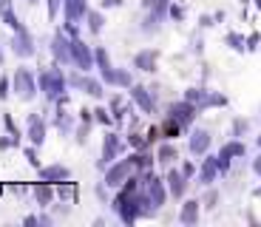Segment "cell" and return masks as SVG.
<instances>
[{
    "label": "cell",
    "instance_id": "8992f818",
    "mask_svg": "<svg viewBox=\"0 0 261 227\" xmlns=\"http://www.w3.org/2000/svg\"><path fill=\"white\" fill-rule=\"evenodd\" d=\"M40 179H43V182H51V185H57V182L68 179V168H63V165H51V168H43V170H40Z\"/></svg>",
    "mask_w": 261,
    "mask_h": 227
},
{
    "label": "cell",
    "instance_id": "d4e9b609",
    "mask_svg": "<svg viewBox=\"0 0 261 227\" xmlns=\"http://www.w3.org/2000/svg\"><path fill=\"white\" fill-rule=\"evenodd\" d=\"M94 114H97V119H99L102 125H108V122H111V117H108V111H105V108H97Z\"/></svg>",
    "mask_w": 261,
    "mask_h": 227
},
{
    "label": "cell",
    "instance_id": "8d00e7d4",
    "mask_svg": "<svg viewBox=\"0 0 261 227\" xmlns=\"http://www.w3.org/2000/svg\"><path fill=\"white\" fill-rule=\"evenodd\" d=\"M0 63H3V54H0Z\"/></svg>",
    "mask_w": 261,
    "mask_h": 227
},
{
    "label": "cell",
    "instance_id": "6da1fadb",
    "mask_svg": "<svg viewBox=\"0 0 261 227\" xmlns=\"http://www.w3.org/2000/svg\"><path fill=\"white\" fill-rule=\"evenodd\" d=\"M71 52H74V63L83 68V71H88V68H94V60H91V52L85 48V43H80V40H74L71 43Z\"/></svg>",
    "mask_w": 261,
    "mask_h": 227
},
{
    "label": "cell",
    "instance_id": "836d02e7",
    "mask_svg": "<svg viewBox=\"0 0 261 227\" xmlns=\"http://www.w3.org/2000/svg\"><path fill=\"white\" fill-rule=\"evenodd\" d=\"M253 170H255V173L261 176V156H258V159H255V162H253Z\"/></svg>",
    "mask_w": 261,
    "mask_h": 227
},
{
    "label": "cell",
    "instance_id": "8fae6325",
    "mask_svg": "<svg viewBox=\"0 0 261 227\" xmlns=\"http://www.w3.org/2000/svg\"><path fill=\"white\" fill-rule=\"evenodd\" d=\"M130 168H134V162H130V159H128V162H119L117 168H111V170H108L105 182H108V185H119V182L125 179V173H128Z\"/></svg>",
    "mask_w": 261,
    "mask_h": 227
},
{
    "label": "cell",
    "instance_id": "44dd1931",
    "mask_svg": "<svg viewBox=\"0 0 261 227\" xmlns=\"http://www.w3.org/2000/svg\"><path fill=\"white\" fill-rule=\"evenodd\" d=\"M222 154L224 156H244V145L242 142H230V145H224V148H222Z\"/></svg>",
    "mask_w": 261,
    "mask_h": 227
},
{
    "label": "cell",
    "instance_id": "e0dca14e",
    "mask_svg": "<svg viewBox=\"0 0 261 227\" xmlns=\"http://www.w3.org/2000/svg\"><path fill=\"white\" fill-rule=\"evenodd\" d=\"M196 216H199V201H188L182 210V216H179V221H185V224H193Z\"/></svg>",
    "mask_w": 261,
    "mask_h": 227
},
{
    "label": "cell",
    "instance_id": "484cf974",
    "mask_svg": "<svg viewBox=\"0 0 261 227\" xmlns=\"http://www.w3.org/2000/svg\"><path fill=\"white\" fill-rule=\"evenodd\" d=\"M6 97H9V80L3 77L0 80V99H6Z\"/></svg>",
    "mask_w": 261,
    "mask_h": 227
},
{
    "label": "cell",
    "instance_id": "4316f807",
    "mask_svg": "<svg viewBox=\"0 0 261 227\" xmlns=\"http://www.w3.org/2000/svg\"><path fill=\"white\" fill-rule=\"evenodd\" d=\"M26 159H29V162H32V165H34V168H40V159H37V154H34V150H32V148H29V150H26Z\"/></svg>",
    "mask_w": 261,
    "mask_h": 227
},
{
    "label": "cell",
    "instance_id": "1f68e13d",
    "mask_svg": "<svg viewBox=\"0 0 261 227\" xmlns=\"http://www.w3.org/2000/svg\"><path fill=\"white\" fill-rule=\"evenodd\" d=\"M242 131H247V122H242V119H239V122H236V134H242Z\"/></svg>",
    "mask_w": 261,
    "mask_h": 227
},
{
    "label": "cell",
    "instance_id": "d6986e66",
    "mask_svg": "<svg viewBox=\"0 0 261 227\" xmlns=\"http://www.w3.org/2000/svg\"><path fill=\"white\" fill-rule=\"evenodd\" d=\"M150 201L156 205V208H162V201H165V190H162V182L153 176V185H150Z\"/></svg>",
    "mask_w": 261,
    "mask_h": 227
},
{
    "label": "cell",
    "instance_id": "cb8c5ba5",
    "mask_svg": "<svg viewBox=\"0 0 261 227\" xmlns=\"http://www.w3.org/2000/svg\"><path fill=\"white\" fill-rule=\"evenodd\" d=\"M227 43L233 45L236 52H242V48H244V45H242V37H239V34H230V37H227Z\"/></svg>",
    "mask_w": 261,
    "mask_h": 227
},
{
    "label": "cell",
    "instance_id": "f1b7e54d",
    "mask_svg": "<svg viewBox=\"0 0 261 227\" xmlns=\"http://www.w3.org/2000/svg\"><path fill=\"white\" fill-rule=\"evenodd\" d=\"M57 6H60V0H48V14H51V17L57 14Z\"/></svg>",
    "mask_w": 261,
    "mask_h": 227
},
{
    "label": "cell",
    "instance_id": "ab89813d",
    "mask_svg": "<svg viewBox=\"0 0 261 227\" xmlns=\"http://www.w3.org/2000/svg\"><path fill=\"white\" fill-rule=\"evenodd\" d=\"M258 145H261V136H258Z\"/></svg>",
    "mask_w": 261,
    "mask_h": 227
},
{
    "label": "cell",
    "instance_id": "d6a6232c",
    "mask_svg": "<svg viewBox=\"0 0 261 227\" xmlns=\"http://www.w3.org/2000/svg\"><path fill=\"white\" fill-rule=\"evenodd\" d=\"M170 14H173V17H182V14H185V9H179V6H173V9H170Z\"/></svg>",
    "mask_w": 261,
    "mask_h": 227
},
{
    "label": "cell",
    "instance_id": "9c48e42d",
    "mask_svg": "<svg viewBox=\"0 0 261 227\" xmlns=\"http://www.w3.org/2000/svg\"><path fill=\"white\" fill-rule=\"evenodd\" d=\"M185 188H188V185H185V173H182V170H170V173H168V190L173 196H182Z\"/></svg>",
    "mask_w": 261,
    "mask_h": 227
},
{
    "label": "cell",
    "instance_id": "f35d334b",
    "mask_svg": "<svg viewBox=\"0 0 261 227\" xmlns=\"http://www.w3.org/2000/svg\"><path fill=\"white\" fill-rule=\"evenodd\" d=\"M242 3H250V0H242Z\"/></svg>",
    "mask_w": 261,
    "mask_h": 227
},
{
    "label": "cell",
    "instance_id": "5b68a950",
    "mask_svg": "<svg viewBox=\"0 0 261 227\" xmlns=\"http://www.w3.org/2000/svg\"><path fill=\"white\" fill-rule=\"evenodd\" d=\"M40 83H43V88H46V94L48 97H54V94H60V91H63V77H60L57 71H48V74H43V77H40Z\"/></svg>",
    "mask_w": 261,
    "mask_h": 227
},
{
    "label": "cell",
    "instance_id": "74e56055",
    "mask_svg": "<svg viewBox=\"0 0 261 227\" xmlns=\"http://www.w3.org/2000/svg\"><path fill=\"white\" fill-rule=\"evenodd\" d=\"M29 3H37V0H29Z\"/></svg>",
    "mask_w": 261,
    "mask_h": 227
},
{
    "label": "cell",
    "instance_id": "2e32d148",
    "mask_svg": "<svg viewBox=\"0 0 261 227\" xmlns=\"http://www.w3.org/2000/svg\"><path fill=\"white\" fill-rule=\"evenodd\" d=\"M216 173H219V162H216V159H204V165H202V182H204V185H210V182L216 179Z\"/></svg>",
    "mask_w": 261,
    "mask_h": 227
},
{
    "label": "cell",
    "instance_id": "d590c367",
    "mask_svg": "<svg viewBox=\"0 0 261 227\" xmlns=\"http://www.w3.org/2000/svg\"><path fill=\"white\" fill-rule=\"evenodd\" d=\"M255 6H258V9H261V0H255Z\"/></svg>",
    "mask_w": 261,
    "mask_h": 227
},
{
    "label": "cell",
    "instance_id": "5bb4252c",
    "mask_svg": "<svg viewBox=\"0 0 261 227\" xmlns=\"http://www.w3.org/2000/svg\"><path fill=\"white\" fill-rule=\"evenodd\" d=\"M34 196H37L40 205H48V201L54 199V188H51V182H43V185H37V188H34Z\"/></svg>",
    "mask_w": 261,
    "mask_h": 227
},
{
    "label": "cell",
    "instance_id": "52a82bcc",
    "mask_svg": "<svg viewBox=\"0 0 261 227\" xmlns=\"http://www.w3.org/2000/svg\"><path fill=\"white\" fill-rule=\"evenodd\" d=\"M29 136H32L34 145H43V139H46V125L40 122L37 114H32V117H29Z\"/></svg>",
    "mask_w": 261,
    "mask_h": 227
},
{
    "label": "cell",
    "instance_id": "7402d4cb",
    "mask_svg": "<svg viewBox=\"0 0 261 227\" xmlns=\"http://www.w3.org/2000/svg\"><path fill=\"white\" fill-rule=\"evenodd\" d=\"M88 26H91V32H99V29H102V14L88 12Z\"/></svg>",
    "mask_w": 261,
    "mask_h": 227
},
{
    "label": "cell",
    "instance_id": "f546056e",
    "mask_svg": "<svg viewBox=\"0 0 261 227\" xmlns=\"http://www.w3.org/2000/svg\"><path fill=\"white\" fill-rule=\"evenodd\" d=\"M258 40H261V37H258V34H253V37H250V40H247V48H255V45H258Z\"/></svg>",
    "mask_w": 261,
    "mask_h": 227
},
{
    "label": "cell",
    "instance_id": "30bf717a",
    "mask_svg": "<svg viewBox=\"0 0 261 227\" xmlns=\"http://www.w3.org/2000/svg\"><path fill=\"white\" fill-rule=\"evenodd\" d=\"M54 57L63 60V63H68V60H71V43H68L63 34H57V37H54Z\"/></svg>",
    "mask_w": 261,
    "mask_h": 227
},
{
    "label": "cell",
    "instance_id": "9a60e30c",
    "mask_svg": "<svg viewBox=\"0 0 261 227\" xmlns=\"http://www.w3.org/2000/svg\"><path fill=\"white\" fill-rule=\"evenodd\" d=\"M65 12H68V20H77L80 14H85V0H65Z\"/></svg>",
    "mask_w": 261,
    "mask_h": 227
},
{
    "label": "cell",
    "instance_id": "ac0fdd59",
    "mask_svg": "<svg viewBox=\"0 0 261 227\" xmlns=\"http://www.w3.org/2000/svg\"><path fill=\"white\" fill-rule=\"evenodd\" d=\"M130 97L137 99V103L142 105L145 111H153V99H150L148 94H145V88H139V85H137V88H130Z\"/></svg>",
    "mask_w": 261,
    "mask_h": 227
},
{
    "label": "cell",
    "instance_id": "603a6c76",
    "mask_svg": "<svg viewBox=\"0 0 261 227\" xmlns=\"http://www.w3.org/2000/svg\"><path fill=\"white\" fill-rule=\"evenodd\" d=\"M97 60H99V68H102V71H108V68H111V60L105 57V52H102V48L97 52Z\"/></svg>",
    "mask_w": 261,
    "mask_h": 227
},
{
    "label": "cell",
    "instance_id": "83f0119b",
    "mask_svg": "<svg viewBox=\"0 0 261 227\" xmlns=\"http://www.w3.org/2000/svg\"><path fill=\"white\" fill-rule=\"evenodd\" d=\"M193 170H196L193 162H185V165H182V173H185V176H193Z\"/></svg>",
    "mask_w": 261,
    "mask_h": 227
},
{
    "label": "cell",
    "instance_id": "3957f363",
    "mask_svg": "<svg viewBox=\"0 0 261 227\" xmlns=\"http://www.w3.org/2000/svg\"><path fill=\"white\" fill-rule=\"evenodd\" d=\"M207 148H210V134L207 131H193V136H190V154L202 156Z\"/></svg>",
    "mask_w": 261,
    "mask_h": 227
},
{
    "label": "cell",
    "instance_id": "ba28073f",
    "mask_svg": "<svg viewBox=\"0 0 261 227\" xmlns=\"http://www.w3.org/2000/svg\"><path fill=\"white\" fill-rule=\"evenodd\" d=\"M14 52H17L20 57H29V54H34V48H32V37H29L26 29L14 34Z\"/></svg>",
    "mask_w": 261,
    "mask_h": 227
},
{
    "label": "cell",
    "instance_id": "e575fe53",
    "mask_svg": "<svg viewBox=\"0 0 261 227\" xmlns=\"http://www.w3.org/2000/svg\"><path fill=\"white\" fill-rule=\"evenodd\" d=\"M122 0H102V6H119Z\"/></svg>",
    "mask_w": 261,
    "mask_h": 227
},
{
    "label": "cell",
    "instance_id": "4fadbf2b",
    "mask_svg": "<svg viewBox=\"0 0 261 227\" xmlns=\"http://www.w3.org/2000/svg\"><path fill=\"white\" fill-rule=\"evenodd\" d=\"M119 154V139L114 134H108V139H105V148H102V159L105 162H114V156Z\"/></svg>",
    "mask_w": 261,
    "mask_h": 227
},
{
    "label": "cell",
    "instance_id": "277c9868",
    "mask_svg": "<svg viewBox=\"0 0 261 227\" xmlns=\"http://www.w3.org/2000/svg\"><path fill=\"white\" fill-rule=\"evenodd\" d=\"M196 111H199V108H196V105L188 99V103L173 105V108H170V117H173V119H179V122H190V119L196 117Z\"/></svg>",
    "mask_w": 261,
    "mask_h": 227
},
{
    "label": "cell",
    "instance_id": "ffe728a7",
    "mask_svg": "<svg viewBox=\"0 0 261 227\" xmlns=\"http://www.w3.org/2000/svg\"><path fill=\"white\" fill-rule=\"evenodd\" d=\"M173 159H176V148H173V145H162V148H159V162H173Z\"/></svg>",
    "mask_w": 261,
    "mask_h": 227
},
{
    "label": "cell",
    "instance_id": "7a4b0ae2",
    "mask_svg": "<svg viewBox=\"0 0 261 227\" xmlns=\"http://www.w3.org/2000/svg\"><path fill=\"white\" fill-rule=\"evenodd\" d=\"M14 88L20 91V97H23V99H32L34 97V83H32V77H29V71L20 68V71L14 74Z\"/></svg>",
    "mask_w": 261,
    "mask_h": 227
},
{
    "label": "cell",
    "instance_id": "7c38bea8",
    "mask_svg": "<svg viewBox=\"0 0 261 227\" xmlns=\"http://www.w3.org/2000/svg\"><path fill=\"white\" fill-rule=\"evenodd\" d=\"M134 63H137V68H142V71H156V52H139Z\"/></svg>",
    "mask_w": 261,
    "mask_h": 227
},
{
    "label": "cell",
    "instance_id": "4dcf8cb0",
    "mask_svg": "<svg viewBox=\"0 0 261 227\" xmlns=\"http://www.w3.org/2000/svg\"><path fill=\"white\" fill-rule=\"evenodd\" d=\"M204 201H207V208H213V205H216V190H210L207 199H204Z\"/></svg>",
    "mask_w": 261,
    "mask_h": 227
}]
</instances>
